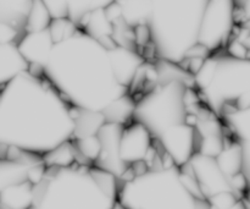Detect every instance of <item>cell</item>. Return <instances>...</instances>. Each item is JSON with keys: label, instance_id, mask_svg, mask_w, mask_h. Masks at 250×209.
<instances>
[{"label": "cell", "instance_id": "15", "mask_svg": "<svg viewBox=\"0 0 250 209\" xmlns=\"http://www.w3.org/2000/svg\"><path fill=\"white\" fill-rule=\"evenodd\" d=\"M28 61L23 58L16 43L0 44V83L5 86L24 72H29Z\"/></svg>", "mask_w": 250, "mask_h": 209}, {"label": "cell", "instance_id": "3", "mask_svg": "<svg viewBox=\"0 0 250 209\" xmlns=\"http://www.w3.org/2000/svg\"><path fill=\"white\" fill-rule=\"evenodd\" d=\"M121 181L92 165L48 168L34 186L29 209H114L119 203Z\"/></svg>", "mask_w": 250, "mask_h": 209}, {"label": "cell", "instance_id": "17", "mask_svg": "<svg viewBox=\"0 0 250 209\" xmlns=\"http://www.w3.org/2000/svg\"><path fill=\"white\" fill-rule=\"evenodd\" d=\"M33 1H0V23H5L12 27L20 33H26V24L29 12L32 10Z\"/></svg>", "mask_w": 250, "mask_h": 209}, {"label": "cell", "instance_id": "16", "mask_svg": "<svg viewBox=\"0 0 250 209\" xmlns=\"http://www.w3.org/2000/svg\"><path fill=\"white\" fill-rule=\"evenodd\" d=\"M71 115L76 124L72 137L73 141L97 136L100 129L106 124V119L103 113L90 112V110L81 109L73 105H71Z\"/></svg>", "mask_w": 250, "mask_h": 209}, {"label": "cell", "instance_id": "29", "mask_svg": "<svg viewBox=\"0 0 250 209\" xmlns=\"http://www.w3.org/2000/svg\"><path fill=\"white\" fill-rule=\"evenodd\" d=\"M46 9L53 20L68 19V1H48L44 0Z\"/></svg>", "mask_w": 250, "mask_h": 209}, {"label": "cell", "instance_id": "14", "mask_svg": "<svg viewBox=\"0 0 250 209\" xmlns=\"http://www.w3.org/2000/svg\"><path fill=\"white\" fill-rule=\"evenodd\" d=\"M109 54L115 77L120 85L129 88L138 69L146 63V59L136 50L122 48V46L109 50Z\"/></svg>", "mask_w": 250, "mask_h": 209}, {"label": "cell", "instance_id": "6", "mask_svg": "<svg viewBox=\"0 0 250 209\" xmlns=\"http://www.w3.org/2000/svg\"><path fill=\"white\" fill-rule=\"evenodd\" d=\"M211 83L200 91L208 108L219 119L250 108V60L216 55Z\"/></svg>", "mask_w": 250, "mask_h": 209}, {"label": "cell", "instance_id": "30", "mask_svg": "<svg viewBox=\"0 0 250 209\" xmlns=\"http://www.w3.org/2000/svg\"><path fill=\"white\" fill-rule=\"evenodd\" d=\"M210 209H216V208H214L210 206ZM229 209H250V202L247 200V198L246 200H241V201H238V202H237L233 207L229 208Z\"/></svg>", "mask_w": 250, "mask_h": 209}, {"label": "cell", "instance_id": "26", "mask_svg": "<svg viewBox=\"0 0 250 209\" xmlns=\"http://www.w3.org/2000/svg\"><path fill=\"white\" fill-rule=\"evenodd\" d=\"M111 4V1H68V19L75 24H80L81 20L95 10L103 9ZM80 28V27H78Z\"/></svg>", "mask_w": 250, "mask_h": 209}, {"label": "cell", "instance_id": "20", "mask_svg": "<svg viewBox=\"0 0 250 209\" xmlns=\"http://www.w3.org/2000/svg\"><path fill=\"white\" fill-rule=\"evenodd\" d=\"M33 166L36 165L17 161L1 159L0 162V191L28 181L29 171Z\"/></svg>", "mask_w": 250, "mask_h": 209}, {"label": "cell", "instance_id": "8", "mask_svg": "<svg viewBox=\"0 0 250 209\" xmlns=\"http://www.w3.org/2000/svg\"><path fill=\"white\" fill-rule=\"evenodd\" d=\"M237 2L232 0H209L204 10L198 43L215 51L229 44L236 27Z\"/></svg>", "mask_w": 250, "mask_h": 209}, {"label": "cell", "instance_id": "11", "mask_svg": "<svg viewBox=\"0 0 250 209\" xmlns=\"http://www.w3.org/2000/svg\"><path fill=\"white\" fill-rule=\"evenodd\" d=\"M153 136L146 127L133 120L128 125H125L122 132L120 144L121 159L128 166L138 162H146V156L153 147Z\"/></svg>", "mask_w": 250, "mask_h": 209}, {"label": "cell", "instance_id": "22", "mask_svg": "<svg viewBox=\"0 0 250 209\" xmlns=\"http://www.w3.org/2000/svg\"><path fill=\"white\" fill-rule=\"evenodd\" d=\"M122 9V19L131 28L148 24L153 9V1H117Z\"/></svg>", "mask_w": 250, "mask_h": 209}, {"label": "cell", "instance_id": "10", "mask_svg": "<svg viewBox=\"0 0 250 209\" xmlns=\"http://www.w3.org/2000/svg\"><path fill=\"white\" fill-rule=\"evenodd\" d=\"M189 164L207 201L220 193L232 192L236 195L229 180L217 164L216 158L195 153L189 161Z\"/></svg>", "mask_w": 250, "mask_h": 209}, {"label": "cell", "instance_id": "32", "mask_svg": "<svg viewBox=\"0 0 250 209\" xmlns=\"http://www.w3.org/2000/svg\"><path fill=\"white\" fill-rule=\"evenodd\" d=\"M114 209H125L124 207H122V206L121 205H120V203H117V205H116V207H115Z\"/></svg>", "mask_w": 250, "mask_h": 209}, {"label": "cell", "instance_id": "13", "mask_svg": "<svg viewBox=\"0 0 250 209\" xmlns=\"http://www.w3.org/2000/svg\"><path fill=\"white\" fill-rule=\"evenodd\" d=\"M231 134L236 137L242 148L243 157V170L242 173L248 181V195L247 200L250 202V108L239 112L232 113L222 117Z\"/></svg>", "mask_w": 250, "mask_h": 209}, {"label": "cell", "instance_id": "27", "mask_svg": "<svg viewBox=\"0 0 250 209\" xmlns=\"http://www.w3.org/2000/svg\"><path fill=\"white\" fill-rule=\"evenodd\" d=\"M78 29L80 28H78L77 24L73 23L70 19L53 20L50 27H49L51 38H53L55 44L61 43V42L71 38Z\"/></svg>", "mask_w": 250, "mask_h": 209}, {"label": "cell", "instance_id": "7", "mask_svg": "<svg viewBox=\"0 0 250 209\" xmlns=\"http://www.w3.org/2000/svg\"><path fill=\"white\" fill-rule=\"evenodd\" d=\"M187 86L182 82L158 85L136 105L133 119L146 127L154 139H159L173 127L187 124L185 94Z\"/></svg>", "mask_w": 250, "mask_h": 209}, {"label": "cell", "instance_id": "28", "mask_svg": "<svg viewBox=\"0 0 250 209\" xmlns=\"http://www.w3.org/2000/svg\"><path fill=\"white\" fill-rule=\"evenodd\" d=\"M76 149L89 162L90 164L94 165L95 162L98 161L100 156V152H102V144H100L99 139L98 136L88 137L84 139H78V141H73Z\"/></svg>", "mask_w": 250, "mask_h": 209}, {"label": "cell", "instance_id": "4", "mask_svg": "<svg viewBox=\"0 0 250 209\" xmlns=\"http://www.w3.org/2000/svg\"><path fill=\"white\" fill-rule=\"evenodd\" d=\"M208 1H153L148 27L156 59L180 64L199 42L202 19Z\"/></svg>", "mask_w": 250, "mask_h": 209}, {"label": "cell", "instance_id": "24", "mask_svg": "<svg viewBox=\"0 0 250 209\" xmlns=\"http://www.w3.org/2000/svg\"><path fill=\"white\" fill-rule=\"evenodd\" d=\"M46 168H70L76 164V148L72 139L60 144L58 148L53 149L43 156Z\"/></svg>", "mask_w": 250, "mask_h": 209}, {"label": "cell", "instance_id": "2", "mask_svg": "<svg viewBox=\"0 0 250 209\" xmlns=\"http://www.w3.org/2000/svg\"><path fill=\"white\" fill-rule=\"evenodd\" d=\"M45 77L68 104L90 112L103 113L129 92L115 77L109 50L81 28L54 46Z\"/></svg>", "mask_w": 250, "mask_h": 209}, {"label": "cell", "instance_id": "25", "mask_svg": "<svg viewBox=\"0 0 250 209\" xmlns=\"http://www.w3.org/2000/svg\"><path fill=\"white\" fill-rule=\"evenodd\" d=\"M51 22H53V19H51L44 1L34 0L28 20H27L26 33H33V32H42L49 29Z\"/></svg>", "mask_w": 250, "mask_h": 209}, {"label": "cell", "instance_id": "21", "mask_svg": "<svg viewBox=\"0 0 250 209\" xmlns=\"http://www.w3.org/2000/svg\"><path fill=\"white\" fill-rule=\"evenodd\" d=\"M216 162L229 180L241 174L243 170V157H242V148L238 142L234 139L229 143H226L224 151L216 158Z\"/></svg>", "mask_w": 250, "mask_h": 209}, {"label": "cell", "instance_id": "31", "mask_svg": "<svg viewBox=\"0 0 250 209\" xmlns=\"http://www.w3.org/2000/svg\"><path fill=\"white\" fill-rule=\"evenodd\" d=\"M241 26H243V27H246L247 29H248V31L250 32V21H248V22H246V23H242Z\"/></svg>", "mask_w": 250, "mask_h": 209}, {"label": "cell", "instance_id": "9", "mask_svg": "<svg viewBox=\"0 0 250 209\" xmlns=\"http://www.w3.org/2000/svg\"><path fill=\"white\" fill-rule=\"evenodd\" d=\"M124 129L125 125L106 122L97 135L102 144V152L98 161L94 163V166L112 174L119 180L129 169V166L122 161L120 154V144Z\"/></svg>", "mask_w": 250, "mask_h": 209}, {"label": "cell", "instance_id": "23", "mask_svg": "<svg viewBox=\"0 0 250 209\" xmlns=\"http://www.w3.org/2000/svg\"><path fill=\"white\" fill-rule=\"evenodd\" d=\"M137 103L134 102L133 97L129 94L120 98L116 102L110 104L106 109L103 112L106 122H114V124L128 125L133 121L134 110H136Z\"/></svg>", "mask_w": 250, "mask_h": 209}, {"label": "cell", "instance_id": "1", "mask_svg": "<svg viewBox=\"0 0 250 209\" xmlns=\"http://www.w3.org/2000/svg\"><path fill=\"white\" fill-rule=\"evenodd\" d=\"M75 120L68 104L48 78L17 76L0 93V143L44 154L71 141Z\"/></svg>", "mask_w": 250, "mask_h": 209}, {"label": "cell", "instance_id": "12", "mask_svg": "<svg viewBox=\"0 0 250 209\" xmlns=\"http://www.w3.org/2000/svg\"><path fill=\"white\" fill-rule=\"evenodd\" d=\"M54 43L49 29L42 32L26 33L17 43L19 50L29 63V65L39 66L45 71L46 65L53 51Z\"/></svg>", "mask_w": 250, "mask_h": 209}, {"label": "cell", "instance_id": "18", "mask_svg": "<svg viewBox=\"0 0 250 209\" xmlns=\"http://www.w3.org/2000/svg\"><path fill=\"white\" fill-rule=\"evenodd\" d=\"M34 186L29 181L0 191V208L29 209L33 205Z\"/></svg>", "mask_w": 250, "mask_h": 209}, {"label": "cell", "instance_id": "19", "mask_svg": "<svg viewBox=\"0 0 250 209\" xmlns=\"http://www.w3.org/2000/svg\"><path fill=\"white\" fill-rule=\"evenodd\" d=\"M78 27L97 41L104 37H112L114 34V23L107 17L105 7L95 10L83 17Z\"/></svg>", "mask_w": 250, "mask_h": 209}, {"label": "cell", "instance_id": "5", "mask_svg": "<svg viewBox=\"0 0 250 209\" xmlns=\"http://www.w3.org/2000/svg\"><path fill=\"white\" fill-rule=\"evenodd\" d=\"M199 201L183 185L178 166L150 169L121 183L119 192L125 209H197Z\"/></svg>", "mask_w": 250, "mask_h": 209}]
</instances>
